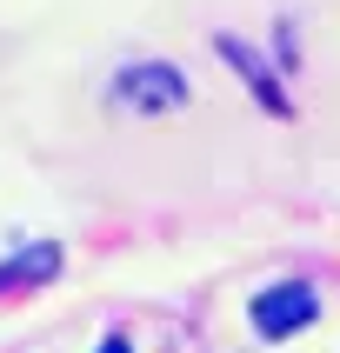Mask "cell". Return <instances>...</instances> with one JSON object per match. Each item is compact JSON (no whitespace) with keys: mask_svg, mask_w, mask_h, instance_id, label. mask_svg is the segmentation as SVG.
I'll return each instance as SVG.
<instances>
[{"mask_svg":"<svg viewBox=\"0 0 340 353\" xmlns=\"http://www.w3.org/2000/svg\"><path fill=\"white\" fill-rule=\"evenodd\" d=\"M60 274V247L54 240H34V247H20L7 267H0V294H14V287H47Z\"/></svg>","mask_w":340,"mask_h":353,"instance_id":"277c9868","label":"cell"},{"mask_svg":"<svg viewBox=\"0 0 340 353\" xmlns=\"http://www.w3.org/2000/svg\"><path fill=\"white\" fill-rule=\"evenodd\" d=\"M100 353H134V347H127V340H107V347H100Z\"/></svg>","mask_w":340,"mask_h":353,"instance_id":"5b68a950","label":"cell"},{"mask_svg":"<svg viewBox=\"0 0 340 353\" xmlns=\"http://www.w3.org/2000/svg\"><path fill=\"white\" fill-rule=\"evenodd\" d=\"M220 60H234V67H240V80L254 87V100H260V107H267V114H287V94H280L274 67H267V60H260L254 47H240V40L227 34V40H220Z\"/></svg>","mask_w":340,"mask_h":353,"instance_id":"3957f363","label":"cell"},{"mask_svg":"<svg viewBox=\"0 0 340 353\" xmlns=\"http://www.w3.org/2000/svg\"><path fill=\"white\" fill-rule=\"evenodd\" d=\"M114 100L134 107V114H174V107H187V74L167 67V60H140L114 80Z\"/></svg>","mask_w":340,"mask_h":353,"instance_id":"6da1fadb","label":"cell"},{"mask_svg":"<svg viewBox=\"0 0 340 353\" xmlns=\"http://www.w3.org/2000/svg\"><path fill=\"white\" fill-rule=\"evenodd\" d=\"M314 314H320V300H314V287H300V280L254 294V327L267 340H287V334H300V327H314Z\"/></svg>","mask_w":340,"mask_h":353,"instance_id":"7a4b0ae2","label":"cell"}]
</instances>
